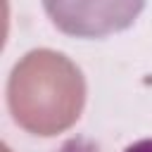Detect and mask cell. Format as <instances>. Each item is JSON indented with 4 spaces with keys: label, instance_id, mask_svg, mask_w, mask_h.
I'll list each match as a JSON object with an SVG mask.
<instances>
[{
    "label": "cell",
    "instance_id": "6da1fadb",
    "mask_svg": "<svg viewBox=\"0 0 152 152\" xmlns=\"http://www.w3.org/2000/svg\"><path fill=\"white\" fill-rule=\"evenodd\" d=\"M86 102L78 66L55 50H31L12 69L7 104L14 121L33 135H57L76 124Z\"/></svg>",
    "mask_w": 152,
    "mask_h": 152
},
{
    "label": "cell",
    "instance_id": "7a4b0ae2",
    "mask_svg": "<svg viewBox=\"0 0 152 152\" xmlns=\"http://www.w3.org/2000/svg\"><path fill=\"white\" fill-rule=\"evenodd\" d=\"M52 24L76 38H104L128 28L145 0H43Z\"/></svg>",
    "mask_w": 152,
    "mask_h": 152
},
{
    "label": "cell",
    "instance_id": "3957f363",
    "mask_svg": "<svg viewBox=\"0 0 152 152\" xmlns=\"http://www.w3.org/2000/svg\"><path fill=\"white\" fill-rule=\"evenodd\" d=\"M57 152H100V147L88 138H69Z\"/></svg>",
    "mask_w": 152,
    "mask_h": 152
},
{
    "label": "cell",
    "instance_id": "277c9868",
    "mask_svg": "<svg viewBox=\"0 0 152 152\" xmlns=\"http://www.w3.org/2000/svg\"><path fill=\"white\" fill-rule=\"evenodd\" d=\"M124 152H152V138H147V140H138V142L128 145Z\"/></svg>",
    "mask_w": 152,
    "mask_h": 152
}]
</instances>
